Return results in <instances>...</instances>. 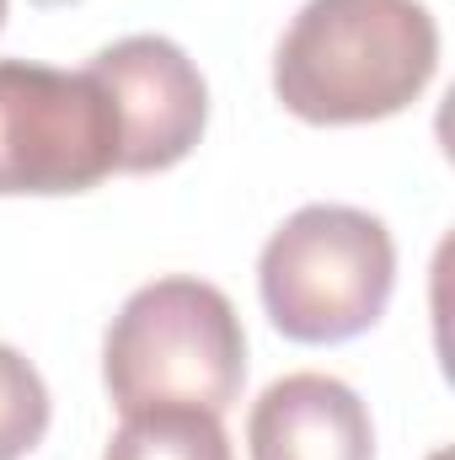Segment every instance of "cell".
Instances as JSON below:
<instances>
[{
	"mask_svg": "<svg viewBox=\"0 0 455 460\" xmlns=\"http://www.w3.org/2000/svg\"><path fill=\"white\" fill-rule=\"evenodd\" d=\"M49 385L11 343H0V460L32 456L49 434Z\"/></svg>",
	"mask_w": 455,
	"mask_h": 460,
	"instance_id": "cell-8",
	"label": "cell"
},
{
	"mask_svg": "<svg viewBox=\"0 0 455 460\" xmlns=\"http://www.w3.org/2000/svg\"><path fill=\"white\" fill-rule=\"evenodd\" d=\"M118 172V113L92 70L0 59V199L86 193Z\"/></svg>",
	"mask_w": 455,
	"mask_h": 460,
	"instance_id": "cell-4",
	"label": "cell"
},
{
	"mask_svg": "<svg viewBox=\"0 0 455 460\" xmlns=\"http://www.w3.org/2000/svg\"><path fill=\"white\" fill-rule=\"evenodd\" d=\"M103 460H236L215 412L204 407H139L123 412Z\"/></svg>",
	"mask_w": 455,
	"mask_h": 460,
	"instance_id": "cell-7",
	"label": "cell"
},
{
	"mask_svg": "<svg viewBox=\"0 0 455 460\" xmlns=\"http://www.w3.org/2000/svg\"><path fill=\"white\" fill-rule=\"evenodd\" d=\"M246 380V332L226 289L172 273L139 284L103 338V385L118 412L204 407L226 412Z\"/></svg>",
	"mask_w": 455,
	"mask_h": 460,
	"instance_id": "cell-2",
	"label": "cell"
},
{
	"mask_svg": "<svg viewBox=\"0 0 455 460\" xmlns=\"http://www.w3.org/2000/svg\"><path fill=\"white\" fill-rule=\"evenodd\" d=\"M440 22L424 0H306L273 54V97L306 123H375L424 97Z\"/></svg>",
	"mask_w": 455,
	"mask_h": 460,
	"instance_id": "cell-1",
	"label": "cell"
},
{
	"mask_svg": "<svg viewBox=\"0 0 455 460\" xmlns=\"http://www.w3.org/2000/svg\"><path fill=\"white\" fill-rule=\"evenodd\" d=\"M397 289V241L380 215L306 204L263 241L257 295L290 343H348L370 332Z\"/></svg>",
	"mask_w": 455,
	"mask_h": 460,
	"instance_id": "cell-3",
	"label": "cell"
},
{
	"mask_svg": "<svg viewBox=\"0 0 455 460\" xmlns=\"http://www.w3.org/2000/svg\"><path fill=\"white\" fill-rule=\"evenodd\" d=\"M118 113V172L177 166L210 123L204 70L161 32H129L86 65Z\"/></svg>",
	"mask_w": 455,
	"mask_h": 460,
	"instance_id": "cell-5",
	"label": "cell"
},
{
	"mask_svg": "<svg viewBox=\"0 0 455 460\" xmlns=\"http://www.w3.org/2000/svg\"><path fill=\"white\" fill-rule=\"evenodd\" d=\"M252 460H375V423L338 375H284L246 412Z\"/></svg>",
	"mask_w": 455,
	"mask_h": 460,
	"instance_id": "cell-6",
	"label": "cell"
},
{
	"mask_svg": "<svg viewBox=\"0 0 455 460\" xmlns=\"http://www.w3.org/2000/svg\"><path fill=\"white\" fill-rule=\"evenodd\" d=\"M0 27H5V0H0Z\"/></svg>",
	"mask_w": 455,
	"mask_h": 460,
	"instance_id": "cell-9",
	"label": "cell"
},
{
	"mask_svg": "<svg viewBox=\"0 0 455 460\" xmlns=\"http://www.w3.org/2000/svg\"><path fill=\"white\" fill-rule=\"evenodd\" d=\"M434 460H451V456H445V450H440V456H434Z\"/></svg>",
	"mask_w": 455,
	"mask_h": 460,
	"instance_id": "cell-10",
	"label": "cell"
}]
</instances>
